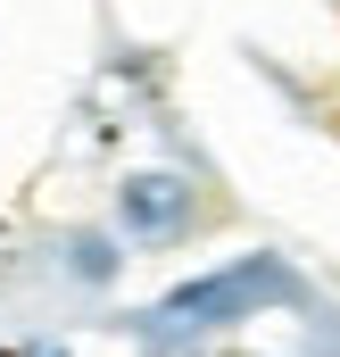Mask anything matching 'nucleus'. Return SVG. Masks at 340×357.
<instances>
[{
    "label": "nucleus",
    "mask_w": 340,
    "mask_h": 357,
    "mask_svg": "<svg viewBox=\"0 0 340 357\" xmlns=\"http://www.w3.org/2000/svg\"><path fill=\"white\" fill-rule=\"evenodd\" d=\"M274 299H299V282L282 258H233L216 274H191L174 282L158 307H141V333H167V341H191V333H224V324H249L257 307Z\"/></svg>",
    "instance_id": "1"
},
{
    "label": "nucleus",
    "mask_w": 340,
    "mask_h": 357,
    "mask_svg": "<svg viewBox=\"0 0 340 357\" xmlns=\"http://www.w3.org/2000/svg\"><path fill=\"white\" fill-rule=\"evenodd\" d=\"M191 216H199V199H191V183L167 175V167H150V175H125L116 183V225L133 233V241H150V250H167L191 233Z\"/></svg>",
    "instance_id": "2"
},
{
    "label": "nucleus",
    "mask_w": 340,
    "mask_h": 357,
    "mask_svg": "<svg viewBox=\"0 0 340 357\" xmlns=\"http://www.w3.org/2000/svg\"><path fill=\"white\" fill-rule=\"evenodd\" d=\"M116 266H125V258H116V241H108V233H67V274H75L84 291H108Z\"/></svg>",
    "instance_id": "3"
},
{
    "label": "nucleus",
    "mask_w": 340,
    "mask_h": 357,
    "mask_svg": "<svg viewBox=\"0 0 340 357\" xmlns=\"http://www.w3.org/2000/svg\"><path fill=\"white\" fill-rule=\"evenodd\" d=\"M25 357H67V349H59V341H33V349H25Z\"/></svg>",
    "instance_id": "4"
}]
</instances>
